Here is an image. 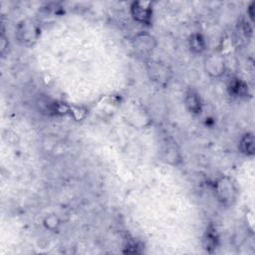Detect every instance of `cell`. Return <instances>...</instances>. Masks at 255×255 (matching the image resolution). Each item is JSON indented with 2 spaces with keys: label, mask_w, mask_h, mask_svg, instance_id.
Returning <instances> with one entry per match:
<instances>
[{
  "label": "cell",
  "mask_w": 255,
  "mask_h": 255,
  "mask_svg": "<svg viewBox=\"0 0 255 255\" xmlns=\"http://www.w3.org/2000/svg\"><path fill=\"white\" fill-rule=\"evenodd\" d=\"M214 193L217 200L225 207L232 206L238 196V189L229 176H221L214 182Z\"/></svg>",
  "instance_id": "1"
},
{
  "label": "cell",
  "mask_w": 255,
  "mask_h": 255,
  "mask_svg": "<svg viewBox=\"0 0 255 255\" xmlns=\"http://www.w3.org/2000/svg\"><path fill=\"white\" fill-rule=\"evenodd\" d=\"M40 27L31 19L20 21L16 27V38L25 46L33 45L40 36Z\"/></svg>",
  "instance_id": "2"
},
{
  "label": "cell",
  "mask_w": 255,
  "mask_h": 255,
  "mask_svg": "<svg viewBox=\"0 0 255 255\" xmlns=\"http://www.w3.org/2000/svg\"><path fill=\"white\" fill-rule=\"evenodd\" d=\"M203 66L206 74L211 78H220L226 69L225 59L219 52L208 54L204 58Z\"/></svg>",
  "instance_id": "3"
},
{
  "label": "cell",
  "mask_w": 255,
  "mask_h": 255,
  "mask_svg": "<svg viewBox=\"0 0 255 255\" xmlns=\"http://www.w3.org/2000/svg\"><path fill=\"white\" fill-rule=\"evenodd\" d=\"M134 51L140 56H149L156 48V39L149 33L139 32L131 40Z\"/></svg>",
  "instance_id": "4"
},
{
  "label": "cell",
  "mask_w": 255,
  "mask_h": 255,
  "mask_svg": "<svg viewBox=\"0 0 255 255\" xmlns=\"http://www.w3.org/2000/svg\"><path fill=\"white\" fill-rule=\"evenodd\" d=\"M152 4L147 1H134L130 4V15L138 23L149 26L152 22Z\"/></svg>",
  "instance_id": "5"
},
{
  "label": "cell",
  "mask_w": 255,
  "mask_h": 255,
  "mask_svg": "<svg viewBox=\"0 0 255 255\" xmlns=\"http://www.w3.org/2000/svg\"><path fill=\"white\" fill-rule=\"evenodd\" d=\"M184 103L187 111L194 115H200L202 112V102L200 95L197 93V91L193 88H188L187 91L185 92V97H184Z\"/></svg>",
  "instance_id": "6"
},
{
  "label": "cell",
  "mask_w": 255,
  "mask_h": 255,
  "mask_svg": "<svg viewBox=\"0 0 255 255\" xmlns=\"http://www.w3.org/2000/svg\"><path fill=\"white\" fill-rule=\"evenodd\" d=\"M147 71L150 79L162 85L168 82V79L170 77V72L168 71L167 67L157 62L147 63Z\"/></svg>",
  "instance_id": "7"
},
{
  "label": "cell",
  "mask_w": 255,
  "mask_h": 255,
  "mask_svg": "<svg viewBox=\"0 0 255 255\" xmlns=\"http://www.w3.org/2000/svg\"><path fill=\"white\" fill-rule=\"evenodd\" d=\"M219 245V236L214 225L209 224L203 235V246L207 252H214Z\"/></svg>",
  "instance_id": "8"
},
{
  "label": "cell",
  "mask_w": 255,
  "mask_h": 255,
  "mask_svg": "<svg viewBox=\"0 0 255 255\" xmlns=\"http://www.w3.org/2000/svg\"><path fill=\"white\" fill-rule=\"evenodd\" d=\"M161 158L166 163L177 164L181 160L180 152L178 151L176 144L166 143L161 149Z\"/></svg>",
  "instance_id": "9"
},
{
  "label": "cell",
  "mask_w": 255,
  "mask_h": 255,
  "mask_svg": "<svg viewBox=\"0 0 255 255\" xmlns=\"http://www.w3.org/2000/svg\"><path fill=\"white\" fill-rule=\"evenodd\" d=\"M228 90L230 95L237 98H246L247 96H249L248 85L244 81L238 78H234L230 80L228 85Z\"/></svg>",
  "instance_id": "10"
},
{
  "label": "cell",
  "mask_w": 255,
  "mask_h": 255,
  "mask_svg": "<svg viewBox=\"0 0 255 255\" xmlns=\"http://www.w3.org/2000/svg\"><path fill=\"white\" fill-rule=\"evenodd\" d=\"M190 51L194 54H202L206 50V41L202 34L193 33L188 39Z\"/></svg>",
  "instance_id": "11"
},
{
  "label": "cell",
  "mask_w": 255,
  "mask_h": 255,
  "mask_svg": "<svg viewBox=\"0 0 255 255\" xmlns=\"http://www.w3.org/2000/svg\"><path fill=\"white\" fill-rule=\"evenodd\" d=\"M239 149L243 154H245L247 156L254 155L255 144H254L253 133L247 132L242 135V137L239 141Z\"/></svg>",
  "instance_id": "12"
},
{
  "label": "cell",
  "mask_w": 255,
  "mask_h": 255,
  "mask_svg": "<svg viewBox=\"0 0 255 255\" xmlns=\"http://www.w3.org/2000/svg\"><path fill=\"white\" fill-rule=\"evenodd\" d=\"M44 226L50 230V231H57L59 229V226L61 224V221L59 217L56 214H50L47 215L43 221Z\"/></svg>",
  "instance_id": "13"
},
{
  "label": "cell",
  "mask_w": 255,
  "mask_h": 255,
  "mask_svg": "<svg viewBox=\"0 0 255 255\" xmlns=\"http://www.w3.org/2000/svg\"><path fill=\"white\" fill-rule=\"evenodd\" d=\"M75 120L77 121H81L83 120L86 115H87V111L83 108H78V107H71V110H70V114Z\"/></svg>",
  "instance_id": "14"
},
{
  "label": "cell",
  "mask_w": 255,
  "mask_h": 255,
  "mask_svg": "<svg viewBox=\"0 0 255 255\" xmlns=\"http://www.w3.org/2000/svg\"><path fill=\"white\" fill-rule=\"evenodd\" d=\"M8 46H9L8 39H7V37L2 33V34H1V37H0V52H1V55H2V56L4 55V53H5V51L7 50Z\"/></svg>",
  "instance_id": "15"
},
{
  "label": "cell",
  "mask_w": 255,
  "mask_h": 255,
  "mask_svg": "<svg viewBox=\"0 0 255 255\" xmlns=\"http://www.w3.org/2000/svg\"><path fill=\"white\" fill-rule=\"evenodd\" d=\"M254 10H255V2H252L248 6V9H247V13H248V16L251 19V21H254V15H255Z\"/></svg>",
  "instance_id": "16"
}]
</instances>
